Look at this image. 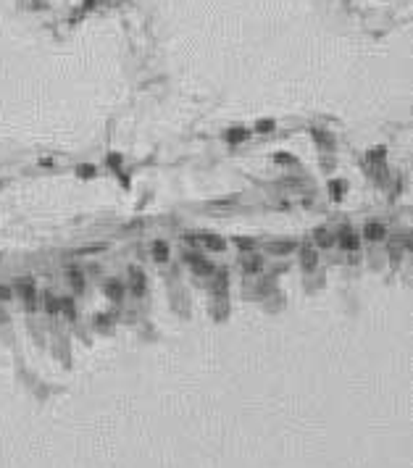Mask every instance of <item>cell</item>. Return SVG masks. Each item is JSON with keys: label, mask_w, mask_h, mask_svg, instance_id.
Wrapping results in <instances>:
<instances>
[{"label": "cell", "mask_w": 413, "mask_h": 468, "mask_svg": "<svg viewBox=\"0 0 413 468\" xmlns=\"http://www.w3.org/2000/svg\"><path fill=\"white\" fill-rule=\"evenodd\" d=\"M16 289H19V297L24 300L27 310H34V308H37V287H34V279H29V276L19 279Z\"/></svg>", "instance_id": "6da1fadb"}, {"label": "cell", "mask_w": 413, "mask_h": 468, "mask_svg": "<svg viewBox=\"0 0 413 468\" xmlns=\"http://www.w3.org/2000/svg\"><path fill=\"white\" fill-rule=\"evenodd\" d=\"M190 240H198L200 245L205 250H211V253H221L224 248H226V242H224V237H219V234H213V231H198V234H187Z\"/></svg>", "instance_id": "7a4b0ae2"}, {"label": "cell", "mask_w": 413, "mask_h": 468, "mask_svg": "<svg viewBox=\"0 0 413 468\" xmlns=\"http://www.w3.org/2000/svg\"><path fill=\"white\" fill-rule=\"evenodd\" d=\"M185 261L192 266V271L198 274V276H211V274H213V263H211L208 258H203V255L187 253V255H185Z\"/></svg>", "instance_id": "3957f363"}, {"label": "cell", "mask_w": 413, "mask_h": 468, "mask_svg": "<svg viewBox=\"0 0 413 468\" xmlns=\"http://www.w3.org/2000/svg\"><path fill=\"white\" fill-rule=\"evenodd\" d=\"M337 242L342 250H358V234H355L353 226H342L337 231Z\"/></svg>", "instance_id": "277c9868"}, {"label": "cell", "mask_w": 413, "mask_h": 468, "mask_svg": "<svg viewBox=\"0 0 413 468\" xmlns=\"http://www.w3.org/2000/svg\"><path fill=\"white\" fill-rule=\"evenodd\" d=\"M239 266H242V271H245V274H258V271H261V266H263V255H258V253L250 250L247 255H242Z\"/></svg>", "instance_id": "5b68a950"}, {"label": "cell", "mask_w": 413, "mask_h": 468, "mask_svg": "<svg viewBox=\"0 0 413 468\" xmlns=\"http://www.w3.org/2000/svg\"><path fill=\"white\" fill-rule=\"evenodd\" d=\"M297 245L292 240H279V242H266V253L269 255H287V253H295Z\"/></svg>", "instance_id": "8992f818"}, {"label": "cell", "mask_w": 413, "mask_h": 468, "mask_svg": "<svg viewBox=\"0 0 413 468\" xmlns=\"http://www.w3.org/2000/svg\"><path fill=\"white\" fill-rule=\"evenodd\" d=\"M384 234H387V229H384V224H379V221H369V224L363 226V237L369 240V242L384 240Z\"/></svg>", "instance_id": "52a82bcc"}, {"label": "cell", "mask_w": 413, "mask_h": 468, "mask_svg": "<svg viewBox=\"0 0 413 468\" xmlns=\"http://www.w3.org/2000/svg\"><path fill=\"white\" fill-rule=\"evenodd\" d=\"M300 263H303L305 271H313V268L318 266V250H316V248H308V245H305V248L300 250Z\"/></svg>", "instance_id": "ba28073f"}, {"label": "cell", "mask_w": 413, "mask_h": 468, "mask_svg": "<svg viewBox=\"0 0 413 468\" xmlns=\"http://www.w3.org/2000/svg\"><path fill=\"white\" fill-rule=\"evenodd\" d=\"M42 305L48 316H58L61 313V300L53 295V292H42Z\"/></svg>", "instance_id": "9c48e42d"}, {"label": "cell", "mask_w": 413, "mask_h": 468, "mask_svg": "<svg viewBox=\"0 0 413 468\" xmlns=\"http://www.w3.org/2000/svg\"><path fill=\"white\" fill-rule=\"evenodd\" d=\"M313 240H316V245H318V248H329V245L335 242V237H332V231H329V229H324V226H318V229L313 231Z\"/></svg>", "instance_id": "30bf717a"}, {"label": "cell", "mask_w": 413, "mask_h": 468, "mask_svg": "<svg viewBox=\"0 0 413 468\" xmlns=\"http://www.w3.org/2000/svg\"><path fill=\"white\" fill-rule=\"evenodd\" d=\"M153 258H155L158 263H166V261H169V245H166V242H160V240L153 242Z\"/></svg>", "instance_id": "8fae6325"}, {"label": "cell", "mask_w": 413, "mask_h": 468, "mask_svg": "<svg viewBox=\"0 0 413 468\" xmlns=\"http://www.w3.org/2000/svg\"><path fill=\"white\" fill-rule=\"evenodd\" d=\"M129 274H132V289L140 295V292L145 289V274H142V268H132Z\"/></svg>", "instance_id": "7c38bea8"}, {"label": "cell", "mask_w": 413, "mask_h": 468, "mask_svg": "<svg viewBox=\"0 0 413 468\" xmlns=\"http://www.w3.org/2000/svg\"><path fill=\"white\" fill-rule=\"evenodd\" d=\"M242 139H247V129H239V126H234V129L226 132V142L237 145V142H242Z\"/></svg>", "instance_id": "4fadbf2b"}, {"label": "cell", "mask_w": 413, "mask_h": 468, "mask_svg": "<svg viewBox=\"0 0 413 468\" xmlns=\"http://www.w3.org/2000/svg\"><path fill=\"white\" fill-rule=\"evenodd\" d=\"M68 284L74 289H82L85 287V274L79 271V268H71V271H68Z\"/></svg>", "instance_id": "5bb4252c"}, {"label": "cell", "mask_w": 413, "mask_h": 468, "mask_svg": "<svg viewBox=\"0 0 413 468\" xmlns=\"http://www.w3.org/2000/svg\"><path fill=\"white\" fill-rule=\"evenodd\" d=\"M106 295H108L111 300H121V295H124V287L116 282V279H113V282H108V284H106Z\"/></svg>", "instance_id": "9a60e30c"}, {"label": "cell", "mask_w": 413, "mask_h": 468, "mask_svg": "<svg viewBox=\"0 0 413 468\" xmlns=\"http://www.w3.org/2000/svg\"><path fill=\"white\" fill-rule=\"evenodd\" d=\"M234 245H237V248L242 250V253H245V250L250 253V250L256 248V240H250V237H237V240H234Z\"/></svg>", "instance_id": "2e32d148"}, {"label": "cell", "mask_w": 413, "mask_h": 468, "mask_svg": "<svg viewBox=\"0 0 413 468\" xmlns=\"http://www.w3.org/2000/svg\"><path fill=\"white\" fill-rule=\"evenodd\" d=\"M8 300H14V289L8 284H0V302H8Z\"/></svg>", "instance_id": "e0dca14e"}, {"label": "cell", "mask_w": 413, "mask_h": 468, "mask_svg": "<svg viewBox=\"0 0 413 468\" xmlns=\"http://www.w3.org/2000/svg\"><path fill=\"white\" fill-rule=\"evenodd\" d=\"M256 129H258V132H271V129H274V121H258Z\"/></svg>", "instance_id": "ac0fdd59"}, {"label": "cell", "mask_w": 413, "mask_h": 468, "mask_svg": "<svg viewBox=\"0 0 413 468\" xmlns=\"http://www.w3.org/2000/svg\"><path fill=\"white\" fill-rule=\"evenodd\" d=\"M342 182H332V192H335V197H342Z\"/></svg>", "instance_id": "d6986e66"}, {"label": "cell", "mask_w": 413, "mask_h": 468, "mask_svg": "<svg viewBox=\"0 0 413 468\" xmlns=\"http://www.w3.org/2000/svg\"><path fill=\"white\" fill-rule=\"evenodd\" d=\"M79 174H82V177H93V166H82Z\"/></svg>", "instance_id": "ffe728a7"}]
</instances>
